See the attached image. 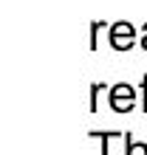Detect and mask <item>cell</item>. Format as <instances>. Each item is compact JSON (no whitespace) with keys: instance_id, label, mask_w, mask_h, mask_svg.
I'll list each match as a JSON object with an SVG mask.
<instances>
[{"instance_id":"obj_1","label":"cell","mask_w":147,"mask_h":155,"mask_svg":"<svg viewBox=\"0 0 147 155\" xmlns=\"http://www.w3.org/2000/svg\"><path fill=\"white\" fill-rule=\"evenodd\" d=\"M108 104H110V110H116V113H130L136 107V87L127 85V82L113 85L108 90Z\"/></svg>"},{"instance_id":"obj_2","label":"cell","mask_w":147,"mask_h":155,"mask_svg":"<svg viewBox=\"0 0 147 155\" xmlns=\"http://www.w3.org/2000/svg\"><path fill=\"white\" fill-rule=\"evenodd\" d=\"M108 42H110L113 51H130L136 45V28H133V23H127V20L113 23L108 28Z\"/></svg>"},{"instance_id":"obj_3","label":"cell","mask_w":147,"mask_h":155,"mask_svg":"<svg viewBox=\"0 0 147 155\" xmlns=\"http://www.w3.org/2000/svg\"><path fill=\"white\" fill-rule=\"evenodd\" d=\"M91 138H99L102 141V152L99 155H110V138H119V135H125V133H108V130H94V133H88Z\"/></svg>"},{"instance_id":"obj_4","label":"cell","mask_w":147,"mask_h":155,"mask_svg":"<svg viewBox=\"0 0 147 155\" xmlns=\"http://www.w3.org/2000/svg\"><path fill=\"white\" fill-rule=\"evenodd\" d=\"M122 138H125V155H147V144H142V141L136 144L130 133H125Z\"/></svg>"},{"instance_id":"obj_5","label":"cell","mask_w":147,"mask_h":155,"mask_svg":"<svg viewBox=\"0 0 147 155\" xmlns=\"http://www.w3.org/2000/svg\"><path fill=\"white\" fill-rule=\"evenodd\" d=\"M105 28H110V25L105 20H96V23H91V51H96V45H99V34H102Z\"/></svg>"},{"instance_id":"obj_6","label":"cell","mask_w":147,"mask_h":155,"mask_svg":"<svg viewBox=\"0 0 147 155\" xmlns=\"http://www.w3.org/2000/svg\"><path fill=\"white\" fill-rule=\"evenodd\" d=\"M108 85H102V82H96V85H91V113L99 110V96H102V90Z\"/></svg>"},{"instance_id":"obj_7","label":"cell","mask_w":147,"mask_h":155,"mask_svg":"<svg viewBox=\"0 0 147 155\" xmlns=\"http://www.w3.org/2000/svg\"><path fill=\"white\" fill-rule=\"evenodd\" d=\"M139 107H142V113H147V74L142 79V102H139Z\"/></svg>"},{"instance_id":"obj_8","label":"cell","mask_w":147,"mask_h":155,"mask_svg":"<svg viewBox=\"0 0 147 155\" xmlns=\"http://www.w3.org/2000/svg\"><path fill=\"white\" fill-rule=\"evenodd\" d=\"M139 45H142V48L147 51V23L142 25V42H139Z\"/></svg>"}]
</instances>
